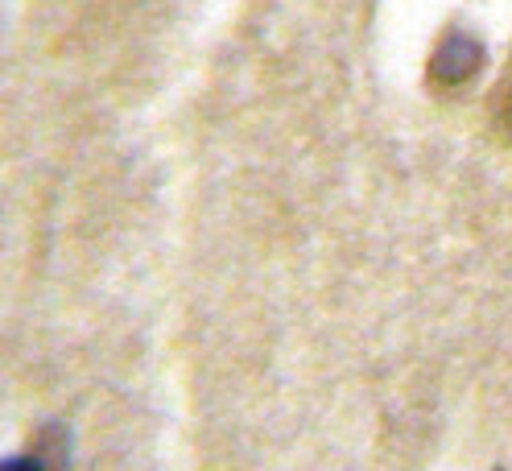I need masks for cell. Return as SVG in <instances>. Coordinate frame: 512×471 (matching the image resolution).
Wrapping results in <instances>:
<instances>
[{"instance_id": "obj_2", "label": "cell", "mask_w": 512, "mask_h": 471, "mask_svg": "<svg viewBox=\"0 0 512 471\" xmlns=\"http://www.w3.org/2000/svg\"><path fill=\"white\" fill-rule=\"evenodd\" d=\"M5 471H50V467L42 459H34V455H25V459H9Z\"/></svg>"}, {"instance_id": "obj_1", "label": "cell", "mask_w": 512, "mask_h": 471, "mask_svg": "<svg viewBox=\"0 0 512 471\" xmlns=\"http://www.w3.org/2000/svg\"><path fill=\"white\" fill-rule=\"evenodd\" d=\"M479 67V46L471 38H446L442 50L434 54V75L446 83H459Z\"/></svg>"}]
</instances>
